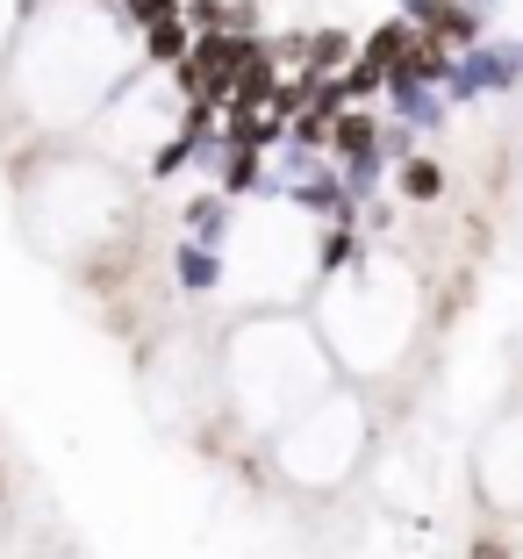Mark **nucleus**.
I'll return each mask as SVG.
<instances>
[{
  "label": "nucleus",
  "mask_w": 523,
  "mask_h": 559,
  "mask_svg": "<svg viewBox=\"0 0 523 559\" xmlns=\"http://www.w3.org/2000/svg\"><path fill=\"white\" fill-rule=\"evenodd\" d=\"M474 559H509V552H502V545H474Z\"/></svg>",
  "instance_id": "8"
},
{
  "label": "nucleus",
  "mask_w": 523,
  "mask_h": 559,
  "mask_svg": "<svg viewBox=\"0 0 523 559\" xmlns=\"http://www.w3.org/2000/svg\"><path fill=\"white\" fill-rule=\"evenodd\" d=\"M402 194H409V201H438L444 194V173L430 158H409V165H402Z\"/></svg>",
  "instance_id": "1"
},
{
  "label": "nucleus",
  "mask_w": 523,
  "mask_h": 559,
  "mask_svg": "<svg viewBox=\"0 0 523 559\" xmlns=\"http://www.w3.org/2000/svg\"><path fill=\"white\" fill-rule=\"evenodd\" d=\"M144 50H151V58H180V66H187V15H173V22H158V29H144Z\"/></svg>",
  "instance_id": "2"
},
{
  "label": "nucleus",
  "mask_w": 523,
  "mask_h": 559,
  "mask_svg": "<svg viewBox=\"0 0 523 559\" xmlns=\"http://www.w3.org/2000/svg\"><path fill=\"white\" fill-rule=\"evenodd\" d=\"M173 15H187L180 0H130V22H136V29H158V22H173Z\"/></svg>",
  "instance_id": "5"
},
{
  "label": "nucleus",
  "mask_w": 523,
  "mask_h": 559,
  "mask_svg": "<svg viewBox=\"0 0 523 559\" xmlns=\"http://www.w3.org/2000/svg\"><path fill=\"white\" fill-rule=\"evenodd\" d=\"M424 22H430V36H474V15H466V8H424Z\"/></svg>",
  "instance_id": "4"
},
{
  "label": "nucleus",
  "mask_w": 523,
  "mask_h": 559,
  "mask_svg": "<svg viewBox=\"0 0 523 559\" xmlns=\"http://www.w3.org/2000/svg\"><path fill=\"white\" fill-rule=\"evenodd\" d=\"M223 8H215V0H187V29H223Z\"/></svg>",
  "instance_id": "6"
},
{
  "label": "nucleus",
  "mask_w": 523,
  "mask_h": 559,
  "mask_svg": "<svg viewBox=\"0 0 523 559\" xmlns=\"http://www.w3.org/2000/svg\"><path fill=\"white\" fill-rule=\"evenodd\" d=\"M330 130H337V151H359V158L373 151V122H366V116H337Z\"/></svg>",
  "instance_id": "3"
},
{
  "label": "nucleus",
  "mask_w": 523,
  "mask_h": 559,
  "mask_svg": "<svg viewBox=\"0 0 523 559\" xmlns=\"http://www.w3.org/2000/svg\"><path fill=\"white\" fill-rule=\"evenodd\" d=\"M180 273H187V280H194V287H209V280H215V265H209V259H201V251H187V259H180Z\"/></svg>",
  "instance_id": "7"
}]
</instances>
